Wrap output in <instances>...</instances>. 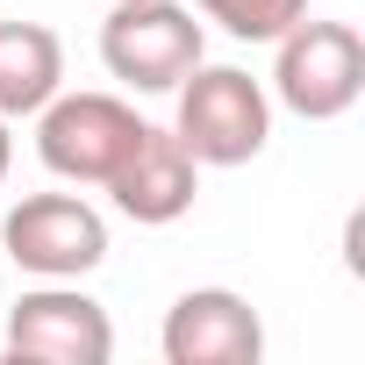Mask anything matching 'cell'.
Segmentation results:
<instances>
[{
  "label": "cell",
  "instance_id": "7a4b0ae2",
  "mask_svg": "<svg viewBox=\"0 0 365 365\" xmlns=\"http://www.w3.org/2000/svg\"><path fill=\"white\" fill-rule=\"evenodd\" d=\"M201 58H208V36H201L194 8H179V0H108L101 65L129 93H172Z\"/></svg>",
  "mask_w": 365,
  "mask_h": 365
},
{
  "label": "cell",
  "instance_id": "5b68a950",
  "mask_svg": "<svg viewBox=\"0 0 365 365\" xmlns=\"http://www.w3.org/2000/svg\"><path fill=\"white\" fill-rule=\"evenodd\" d=\"M0 244H8L15 272L29 279H86L108 265V222L79 194H29L0 215Z\"/></svg>",
  "mask_w": 365,
  "mask_h": 365
},
{
  "label": "cell",
  "instance_id": "ba28073f",
  "mask_svg": "<svg viewBox=\"0 0 365 365\" xmlns=\"http://www.w3.org/2000/svg\"><path fill=\"white\" fill-rule=\"evenodd\" d=\"M108 194H115V208H122L129 222L165 230V222H179V215L194 208L201 165H194V150L179 143L172 129H150V122H143V136L129 143V158L108 172Z\"/></svg>",
  "mask_w": 365,
  "mask_h": 365
},
{
  "label": "cell",
  "instance_id": "6da1fadb",
  "mask_svg": "<svg viewBox=\"0 0 365 365\" xmlns=\"http://www.w3.org/2000/svg\"><path fill=\"white\" fill-rule=\"evenodd\" d=\"M172 136L194 150V165H251L272 136V101L244 65H194L187 79L172 86Z\"/></svg>",
  "mask_w": 365,
  "mask_h": 365
},
{
  "label": "cell",
  "instance_id": "9c48e42d",
  "mask_svg": "<svg viewBox=\"0 0 365 365\" xmlns=\"http://www.w3.org/2000/svg\"><path fill=\"white\" fill-rule=\"evenodd\" d=\"M65 86V43L43 22H0V115L22 122Z\"/></svg>",
  "mask_w": 365,
  "mask_h": 365
},
{
  "label": "cell",
  "instance_id": "8fae6325",
  "mask_svg": "<svg viewBox=\"0 0 365 365\" xmlns=\"http://www.w3.org/2000/svg\"><path fill=\"white\" fill-rule=\"evenodd\" d=\"M8 165H15V136H8V115H0V179H8Z\"/></svg>",
  "mask_w": 365,
  "mask_h": 365
},
{
  "label": "cell",
  "instance_id": "3957f363",
  "mask_svg": "<svg viewBox=\"0 0 365 365\" xmlns=\"http://www.w3.org/2000/svg\"><path fill=\"white\" fill-rule=\"evenodd\" d=\"M272 93H279V108H294L301 122H336V115H351L358 93H365V36H358L351 22H315V15H301V22L279 36Z\"/></svg>",
  "mask_w": 365,
  "mask_h": 365
},
{
  "label": "cell",
  "instance_id": "8992f818",
  "mask_svg": "<svg viewBox=\"0 0 365 365\" xmlns=\"http://www.w3.org/2000/svg\"><path fill=\"white\" fill-rule=\"evenodd\" d=\"M8 358L29 365H108L115 358V322L79 279H43L8 308Z\"/></svg>",
  "mask_w": 365,
  "mask_h": 365
},
{
  "label": "cell",
  "instance_id": "277c9868",
  "mask_svg": "<svg viewBox=\"0 0 365 365\" xmlns=\"http://www.w3.org/2000/svg\"><path fill=\"white\" fill-rule=\"evenodd\" d=\"M143 136V115L122 93H51L36 108V158L72 187H108V172Z\"/></svg>",
  "mask_w": 365,
  "mask_h": 365
},
{
  "label": "cell",
  "instance_id": "52a82bcc",
  "mask_svg": "<svg viewBox=\"0 0 365 365\" xmlns=\"http://www.w3.org/2000/svg\"><path fill=\"white\" fill-rule=\"evenodd\" d=\"M165 365H258L265 358V322L244 294L230 287H194L165 315Z\"/></svg>",
  "mask_w": 365,
  "mask_h": 365
},
{
  "label": "cell",
  "instance_id": "30bf717a",
  "mask_svg": "<svg viewBox=\"0 0 365 365\" xmlns=\"http://www.w3.org/2000/svg\"><path fill=\"white\" fill-rule=\"evenodd\" d=\"M194 8H201L215 29H230L237 43H279V36L308 15V0H194Z\"/></svg>",
  "mask_w": 365,
  "mask_h": 365
}]
</instances>
